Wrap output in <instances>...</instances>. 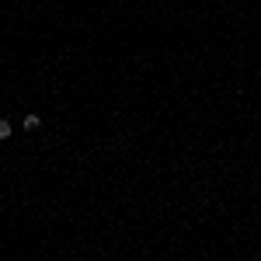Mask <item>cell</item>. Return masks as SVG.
Listing matches in <instances>:
<instances>
[{
	"instance_id": "7a4b0ae2",
	"label": "cell",
	"mask_w": 261,
	"mask_h": 261,
	"mask_svg": "<svg viewBox=\"0 0 261 261\" xmlns=\"http://www.w3.org/2000/svg\"><path fill=\"white\" fill-rule=\"evenodd\" d=\"M0 139H11V122L0 119Z\"/></svg>"
},
{
	"instance_id": "6da1fadb",
	"label": "cell",
	"mask_w": 261,
	"mask_h": 261,
	"mask_svg": "<svg viewBox=\"0 0 261 261\" xmlns=\"http://www.w3.org/2000/svg\"><path fill=\"white\" fill-rule=\"evenodd\" d=\"M21 126H25V129L31 132V129H39V126H42V119H39V115L31 111V115H25V119H21Z\"/></svg>"
}]
</instances>
